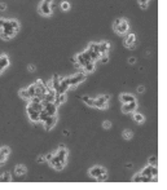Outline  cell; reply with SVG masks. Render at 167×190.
Listing matches in <instances>:
<instances>
[{
    "instance_id": "681fc988",
    "label": "cell",
    "mask_w": 167,
    "mask_h": 190,
    "mask_svg": "<svg viewBox=\"0 0 167 190\" xmlns=\"http://www.w3.org/2000/svg\"><path fill=\"white\" fill-rule=\"evenodd\" d=\"M29 70H30V71H34V70H35V66H32V65H31V66H29Z\"/></svg>"
},
{
    "instance_id": "7c38bea8",
    "label": "cell",
    "mask_w": 167,
    "mask_h": 190,
    "mask_svg": "<svg viewBox=\"0 0 167 190\" xmlns=\"http://www.w3.org/2000/svg\"><path fill=\"white\" fill-rule=\"evenodd\" d=\"M16 32L13 29H3V31L0 32V38L4 39V40H9L11 38H13L16 35Z\"/></svg>"
},
{
    "instance_id": "ab89813d",
    "label": "cell",
    "mask_w": 167,
    "mask_h": 190,
    "mask_svg": "<svg viewBox=\"0 0 167 190\" xmlns=\"http://www.w3.org/2000/svg\"><path fill=\"white\" fill-rule=\"evenodd\" d=\"M102 126H104V128H105V129H109L111 127V123L109 122V120H105V122L102 123Z\"/></svg>"
},
{
    "instance_id": "ba28073f",
    "label": "cell",
    "mask_w": 167,
    "mask_h": 190,
    "mask_svg": "<svg viewBox=\"0 0 167 190\" xmlns=\"http://www.w3.org/2000/svg\"><path fill=\"white\" fill-rule=\"evenodd\" d=\"M140 175H141V177H143V182H145V181H157V177L156 179L152 177V166L150 164L148 167H145V168L140 172Z\"/></svg>"
},
{
    "instance_id": "7402d4cb",
    "label": "cell",
    "mask_w": 167,
    "mask_h": 190,
    "mask_svg": "<svg viewBox=\"0 0 167 190\" xmlns=\"http://www.w3.org/2000/svg\"><path fill=\"white\" fill-rule=\"evenodd\" d=\"M9 65V60L6 56H0V70H4L5 67H8Z\"/></svg>"
},
{
    "instance_id": "4fadbf2b",
    "label": "cell",
    "mask_w": 167,
    "mask_h": 190,
    "mask_svg": "<svg viewBox=\"0 0 167 190\" xmlns=\"http://www.w3.org/2000/svg\"><path fill=\"white\" fill-rule=\"evenodd\" d=\"M44 105V110L48 113V115H56L57 113V105H54L53 102H43Z\"/></svg>"
},
{
    "instance_id": "ac0fdd59",
    "label": "cell",
    "mask_w": 167,
    "mask_h": 190,
    "mask_svg": "<svg viewBox=\"0 0 167 190\" xmlns=\"http://www.w3.org/2000/svg\"><path fill=\"white\" fill-rule=\"evenodd\" d=\"M109 49H110V43H108V41H104V43H100L99 44V52H100V54H108Z\"/></svg>"
},
{
    "instance_id": "30bf717a",
    "label": "cell",
    "mask_w": 167,
    "mask_h": 190,
    "mask_svg": "<svg viewBox=\"0 0 167 190\" xmlns=\"http://www.w3.org/2000/svg\"><path fill=\"white\" fill-rule=\"evenodd\" d=\"M56 123H57V116L56 115H49L47 119L44 120V128L47 131H51L56 126Z\"/></svg>"
},
{
    "instance_id": "44dd1931",
    "label": "cell",
    "mask_w": 167,
    "mask_h": 190,
    "mask_svg": "<svg viewBox=\"0 0 167 190\" xmlns=\"http://www.w3.org/2000/svg\"><path fill=\"white\" fill-rule=\"evenodd\" d=\"M65 100H66V96H65V93H56V97H54V101L53 104L54 105H61L65 102Z\"/></svg>"
},
{
    "instance_id": "9c48e42d",
    "label": "cell",
    "mask_w": 167,
    "mask_h": 190,
    "mask_svg": "<svg viewBox=\"0 0 167 190\" xmlns=\"http://www.w3.org/2000/svg\"><path fill=\"white\" fill-rule=\"evenodd\" d=\"M53 158L60 160L62 163H66V158H67V149L65 147H60L54 154H53Z\"/></svg>"
},
{
    "instance_id": "8992f818",
    "label": "cell",
    "mask_w": 167,
    "mask_h": 190,
    "mask_svg": "<svg viewBox=\"0 0 167 190\" xmlns=\"http://www.w3.org/2000/svg\"><path fill=\"white\" fill-rule=\"evenodd\" d=\"M53 0H43V3L39 6V13L43 16H51L52 11H51V4Z\"/></svg>"
},
{
    "instance_id": "b9f144b4",
    "label": "cell",
    "mask_w": 167,
    "mask_h": 190,
    "mask_svg": "<svg viewBox=\"0 0 167 190\" xmlns=\"http://www.w3.org/2000/svg\"><path fill=\"white\" fill-rule=\"evenodd\" d=\"M5 21H6V19H4V18H0V29H3V27H4Z\"/></svg>"
},
{
    "instance_id": "ffe728a7",
    "label": "cell",
    "mask_w": 167,
    "mask_h": 190,
    "mask_svg": "<svg viewBox=\"0 0 167 190\" xmlns=\"http://www.w3.org/2000/svg\"><path fill=\"white\" fill-rule=\"evenodd\" d=\"M49 163H51V166L53 167L54 169H57V171H61V169L64 168V166H65V163H62V162H60V160H57L54 158H52V160Z\"/></svg>"
},
{
    "instance_id": "f6af8a7d",
    "label": "cell",
    "mask_w": 167,
    "mask_h": 190,
    "mask_svg": "<svg viewBox=\"0 0 167 190\" xmlns=\"http://www.w3.org/2000/svg\"><path fill=\"white\" fill-rule=\"evenodd\" d=\"M5 8H6V5L4 3H1V4H0V11H5Z\"/></svg>"
},
{
    "instance_id": "1f68e13d",
    "label": "cell",
    "mask_w": 167,
    "mask_h": 190,
    "mask_svg": "<svg viewBox=\"0 0 167 190\" xmlns=\"http://www.w3.org/2000/svg\"><path fill=\"white\" fill-rule=\"evenodd\" d=\"M123 139H126V140H130L131 137H132V132L131 131H128V129H126V131H123Z\"/></svg>"
},
{
    "instance_id": "7a4b0ae2",
    "label": "cell",
    "mask_w": 167,
    "mask_h": 190,
    "mask_svg": "<svg viewBox=\"0 0 167 190\" xmlns=\"http://www.w3.org/2000/svg\"><path fill=\"white\" fill-rule=\"evenodd\" d=\"M87 53L90 54V57H91V60H92L93 62L95 61H97L100 58V52H99V44L97 43H91L90 45H88V48H87Z\"/></svg>"
},
{
    "instance_id": "f35d334b",
    "label": "cell",
    "mask_w": 167,
    "mask_h": 190,
    "mask_svg": "<svg viewBox=\"0 0 167 190\" xmlns=\"http://www.w3.org/2000/svg\"><path fill=\"white\" fill-rule=\"evenodd\" d=\"M133 181H135V182H143V177H141V175H140V173H139V175H136L135 177H133Z\"/></svg>"
},
{
    "instance_id": "816d5d0a",
    "label": "cell",
    "mask_w": 167,
    "mask_h": 190,
    "mask_svg": "<svg viewBox=\"0 0 167 190\" xmlns=\"http://www.w3.org/2000/svg\"><path fill=\"white\" fill-rule=\"evenodd\" d=\"M0 73H1V70H0Z\"/></svg>"
},
{
    "instance_id": "52a82bcc",
    "label": "cell",
    "mask_w": 167,
    "mask_h": 190,
    "mask_svg": "<svg viewBox=\"0 0 167 190\" xmlns=\"http://www.w3.org/2000/svg\"><path fill=\"white\" fill-rule=\"evenodd\" d=\"M90 61H92L91 60V57H90V54L87 53V52H84V53H79L75 57V62H77V66H82L83 67L84 65L87 64V62H90Z\"/></svg>"
},
{
    "instance_id": "603a6c76",
    "label": "cell",
    "mask_w": 167,
    "mask_h": 190,
    "mask_svg": "<svg viewBox=\"0 0 167 190\" xmlns=\"http://www.w3.org/2000/svg\"><path fill=\"white\" fill-rule=\"evenodd\" d=\"M93 70H95V64H93V61L87 62V64L83 66V71H84V73H92Z\"/></svg>"
},
{
    "instance_id": "d6986e66",
    "label": "cell",
    "mask_w": 167,
    "mask_h": 190,
    "mask_svg": "<svg viewBox=\"0 0 167 190\" xmlns=\"http://www.w3.org/2000/svg\"><path fill=\"white\" fill-rule=\"evenodd\" d=\"M120 101H122L123 104H128V102H132V101H136V100H135V97H133L132 94L122 93V94H120Z\"/></svg>"
},
{
    "instance_id": "83f0119b",
    "label": "cell",
    "mask_w": 167,
    "mask_h": 190,
    "mask_svg": "<svg viewBox=\"0 0 167 190\" xmlns=\"http://www.w3.org/2000/svg\"><path fill=\"white\" fill-rule=\"evenodd\" d=\"M27 89V93H29V97L32 98L35 96V84H32V86H30L29 88H26Z\"/></svg>"
},
{
    "instance_id": "c3c4849f",
    "label": "cell",
    "mask_w": 167,
    "mask_h": 190,
    "mask_svg": "<svg viewBox=\"0 0 167 190\" xmlns=\"http://www.w3.org/2000/svg\"><path fill=\"white\" fill-rule=\"evenodd\" d=\"M54 8H56V5L53 4V3H52V4H51V11L53 12V11H54Z\"/></svg>"
},
{
    "instance_id": "5bb4252c",
    "label": "cell",
    "mask_w": 167,
    "mask_h": 190,
    "mask_svg": "<svg viewBox=\"0 0 167 190\" xmlns=\"http://www.w3.org/2000/svg\"><path fill=\"white\" fill-rule=\"evenodd\" d=\"M69 83H67V78L60 80V84H58V88L56 91V93H66V91L69 89Z\"/></svg>"
},
{
    "instance_id": "d590c367",
    "label": "cell",
    "mask_w": 167,
    "mask_h": 190,
    "mask_svg": "<svg viewBox=\"0 0 167 190\" xmlns=\"http://www.w3.org/2000/svg\"><path fill=\"white\" fill-rule=\"evenodd\" d=\"M99 60H100L101 62H102V64H106V62L109 61V57H108V54H101Z\"/></svg>"
},
{
    "instance_id": "4316f807",
    "label": "cell",
    "mask_w": 167,
    "mask_h": 190,
    "mask_svg": "<svg viewBox=\"0 0 167 190\" xmlns=\"http://www.w3.org/2000/svg\"><path fill=\"white\" fill-rule=\"evenodd\" d=\"M48 116H49V115H48V113L43 109V110L40 111V113H39V122H43V123H44V120L47 119Z\"/></svg>"
},
{
    "instance_id": "ee69618b",
    "label": "cell",
    "mask_w": 167,
    "mask_h": 190,
    "mask_svg": "<svg viewBox=\"0 0 167 190\" xmlns=\"http://www.w3.org/2000/svg\"><path fill=\"white\" fill-rule=\"evenodd\" d=\"M144 91H145V88H144V86H140L139 88H137V92H140V93H143Z\"/></svg>"
},
{
    "instance_id": "2e32d148",
    "label": "cell",
    "mask_w": 167,
    "mask_h": 190,
    "mask_svg": "<svg viewBox=\"0 0 167 190\" xmlns=\"http://www.w3.org/2000/svg\"><path fill=\"white\" fill-rule=\"evenodd\" d=\"M136 106H137V105H136V101H132V102H128V104H123L122 111H123V113H126V114L132 113V111H135Z\"/></svg>"
},
{
    "instance_id": "6da1fadb",
    "label": "cell",
    "mask_w": 167,
    "mask_h": 190,
    "mask_svg": "<svg viewBox=\"0 0 167 190\" xmlns=\"http://www.w3.org/2000/svg\"><path fill=\"white\" fill-rule=\"evenodd\" d=\"M90 176L101 181V180H105L106 179V171H105V168H104V167L96 166V167H93V168L90 169Z\"/></svg>"
},
{
    "instance_id": "cb8c5ba5",
    "label": "cell",
    "mask_w": 167,
    "mask_h": 190,
    "mask_svg": "<svg viewBox=\"0 0 167 190\" xmlns=\"http://www.w3.org/2000/svg\"><path fill=\"white\" fill-rule=\"evenodd\" d=\"M26 172H27V169H26V167H25V166L19 164V166L16 167V175H18V176H24V175H26Z\"/></svg>"
},
{
    "instance_id": "7bdbcfd3",
    "label": "cell",
    "mask_w": 167,
    "mask_h": 190,
    "mask_svg": "<svg viewBox=\"0 0 167 190\" xmlns=\"http://www.w3.org/2000/svg\"><path fill=\"white\" fill-rule=\"evenodd\" d=\"M37 162L38 163H43V162H45V158L44 156H39V158L37 159Z\"/></svg>"
},
{
    "instance_id": "d4e9b609",
    "label": "cell",
    "mask_w": 167,
    "mask_h": 190,
    "mask_svg": "<svg viewBox=\"0 0 167 190\" xmlns=\"http://www.w3.org/2000/svg\"><path fill=\"white\" fill-rule=\"evenodd\" d=\"M82 100H83V102L86 105H88V106H93L95 107V98L90 97V96H84Z\"/></svg>"
},
{
    "instance_id": "484cf974",
    "label": "cell",
    "mask_w": 167,
    "mask_h": 190,
    "mask_svg": "<svg viewBox=\"0 0 167 190\" xmlns=\"http://www.w3.org/2000/svg\"><path fill=\"white\" fill-rule=\"evenodd\" d=\"M29 105H30V106L32 107V109H35L37 111H39V113H40V111L44 109V105H43V102H39V104H34V102H30Z\"/></svg>"
},
{
    "instance_id": "e0dca14e",
    "label": "cell",
    "mask_w": 167,
    "mask_h": 190,
    "mask_svg": "<svg viewBox=\"0 0 167 190\" xmlns=\"http://www.w3.org/2000/svg\"><path fill=\"white\" fill-rule=\"evenodd\" d=\"M135 35L133 34H130V35H127V39H126V41H124V44H126V47L127 48H130V49H132L133 47H135Z\"/></svg>"
},
{
    "instance_id": "4dcf8cb0",
    "label": "cell",
    "mask_w": 167,
    "mask_h": 190,
    "mask_svg": "<svg viewBox=\"0 0 167 190\" xmlns=\"http://www.w3.org/2000/svg\"><path fill=\"white\" fill-rule=\"evenodd\" d=\"M133 119H135V122H137V123H143L144 115H141V114H135V115H133Z\"/></svg>"
},
{
    "instance_id": "d6a6232c",
    "label": "cell",
    "mask_w": 167,
    "mask_h": 190,
    "mask_svg": "<svg viewBox=\"0 0 167 190\" xmlns=\"http://www.w3.org/2000/svg\"><path fill=\"white\" fill-rule=\"evenodd\" d=\"M148 162H149L150 166H157V163H158V159H157V156H150Z\"/></svg>"
},
{
    "instance_id": "277c9868",
    "label": "cell",
    "mask_w": 167,
    "mask_h": 190,
    "mask_svg": "<svg viewBox=\"0 0 167 190\" xmlns=\"http://www.w3.org/2000/svg\"><path fill=\"white\" fill-rule=\"evenodd\" d=\"M109 100H110L109 94H104V96L95 98V107H97V109H106Z\"/></svg>"
},
{
    "instance_id": "f1b7e54d",
    "label": "cell",
    "mask_w": 167,
    "mask_h": 190,
    "mask_svg": "<svg viewBox=\"0 0 167 190\" xmlns=\"http://www.w3.org/2000/svg\"><path fill=\"white\" fill-rule=\"evenodd\" d=\"M8 181H11V175H9L8 172H5L4 175H3V177L0 179V182H8Z\"/></svg>"
},
{
    "instance_id": "5b68a950",
    "label": "cell",
    "mask_w": 167,
    "mask_h": 190,
    "mask_svg": "<svg viewBox=\"0 0 167 190\" xmlns=\"http://www.w3.org/2000/svg\"><path fill=\"white\" fill-rule=\"evenodd\" d=\"M45 93H47V86L42 80H37V83H35V96L40 97L43 100Z\"/></svg>"
},
{
    "instance_id": "bcb514c9",
    "label": "cell",
    "mask_w": 167,
    "mask_h": 190,
    "mask_svg": "<svg viewBox=\"0 0 167 190\" xmlns=\"http://www.w3.org/2000/svg\"><path fill=\"white\" fill-rule=\"evenodd\" d=\"M148 1H149V0H139L140 4H148Z\"/></svg>"
},
{
    "instance_id": "836d02e7",
    "label": "cell",
    "mask_w": 167,
    "mask_h": 190,
    "mask_svg": "<svg viewBox=\"0 0 167 190\" xmlns=\"http://www.w3.org/2000/svg\"><path fill=\"white\" fill-rule=\"evenodd\" d=\"M152 177H158V168H157V166H152Z\"/></svg>"
},
{
    "instance_id": "60d3db41",
    "label": "cell",
    "mask_w": 167,
    "mask_h": 190,
    "mask_svg": "<svg viewBox=\"0 0 167 190\" xmlns=\"http://www.w3.org/2000/svg\"><path fill=\"white\" fill-rule=\"evenodd\" d=\"M44 158H45V160H47V162H51V160H52V158H53V154H52V153L47 154V155H45Z\"/></svg>"
},
{
    "instance_id": "8d00e7d4",
    "label": "cell",
    "mask_w": 167,
    "mask_h": 190,
    "mask_svg": "<svg viewBox=\"0 0 167 190\" xmlns=\"http://www.w3.org/2000/svg\"><path fill=\"white\" fill-rule=\"evenodd\" d=\"M6 158H8V155H5V154H3L1 151H0V164H3V163L6 160Z\"/></svg>"
},
{
    "instance_id": "3957f363",
    "label": "cell",
    "mask_w": 167,
    "mask_h": 190,
    "mask_svg": "<svg viewBox=\"0 0 167 190\" xmlns=\"http://www.w3.org/2000/svg\"><path fill=\"white\" fill-rule=\"evenodd\" d=\"M84 79H86V74H84V73H79V74H77V75H73V76L67 78L69 87H75V86H78V84H80Z\"/></svg>"
},
{
    "instance_id": "8fae6325",
    "label": "cell",
    "mask_w": 167,
    "mask_h": 190,
    "mask_svg": "<svg viewBox=\"0 0 167 190\" xmlns=\"http://www.w3.org/2000/svg\"><path fill=\"white\" fill-rule=\"evenodd\" d=\"M114 29L118 34H124V32L128 31V22L126 19H120V22L117 26H114Z\"/></svg>"
},
{
    "instance_id": "f907efd6",
    "label": "cell",
    "mask_w": 167,
    "mask_h": 190,
    "mask_svg": "<svg viewBox=\"0 0 167 190\" xmlns=\"http://www.w3.org/2000/svg\"><path fill=\"white\" fill-rule=\"evenodd\" d=\"M140 6H141V9H145L148 6V4H140Z\"/></svg>"
},
{
    "instance_id": "7dc6e473",
    "label": "cell",
    "mask_w": 167,
    "mask_h": 190,
    "mask_svg": "<svg viewBox=\"0 0 167 190\" xmlns=\"http://www.w3.org/2000/svg\"><path fill=\"white\" fill-rule=\"evenodd\" d=\"M136 60H135V58H133V57H131L130 58V60H128V62H130V64H133V62H135Z\"/></svg>"
},
{
    "instance_id": "9a60e30c",
    "label": "cell",
    "mask_w": 167,
    "mask_h": 190,
    "mask_svg": "<svg viewBox=\"0 0 167 190\" xmlns=\"http://www.w3.org/2000/svg\"><path fill=\"white\" fill-rule=\"evenodd\" d=\"M27 115H29V118H30L31 122H39V111L32 109L30 105L27 106Z\"/></svg>"
},
{
    "instance_id": "74e56055",
    "label": "cell",
    "mask_w": 167,
    "mask_h": 190,
    "mask_svg": "<svg viewBox=\"0 0 167 190\" xmlns=\"http://www.w3.org/2000/svg\"><path fill=\"white\" fill-rule=\"evenodd\" d=\"M0 151H1L3 154H5V155H9V153H11V150H9V147L4 146V147H1V149H0Z\"/></svg>"
},
{
    "instance_id": "e575fe53",
    "label": "cell",
    "mask_w": 167,
    "mask_h": 190,
    "mask_svg": "<svg viewBox=\"0 0 167 190\" xmlns=\"http://www.w3.org/2000/svg\"><path fill=\"white\" fill-rule=\"evenodd\" d=\"M61 8H62V11H69L70 9V4H69L67 1H62V4H61Z\"/></svg>"
},
{
    "instance_id": "f546056e",
    "label": "cell",
    "mask_w": 167,
    "mask_h": 190,
    "mask_svg": "<svg viewBox=\"0 0 167 190\" xmlns=\"http://www.w3.org/2000/svg\"><path fill=\"white\" fill-rule=\"evenodd\" d=\"M19 96H21L22 98H25V100H30L29 93H27V89H21L19 91Z\"/></svg>"
}]
</instances>
